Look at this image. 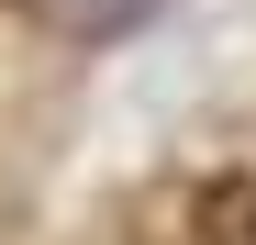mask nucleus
<instances>
[{
    "label": "nucleus",
    "mask_w": 256,
    "mask_h": 245,
    "mask_svg": "<svg viewBox=\"0 0 256 245\" xmlns=\"http://www.w3.org/2000/svg\"><path fill=\"white\" fill-rule=\"evenodd\" d=\"M190 245H256V168H212L190 190Z\"/></svg>",
    "instance_id": "1"
}]
</instances>
